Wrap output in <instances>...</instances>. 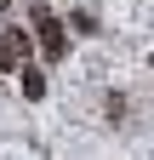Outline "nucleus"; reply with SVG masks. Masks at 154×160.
I'll return each instance as SVG.
<instances>
[{
  "mask_svg": "<svg viewBox=\"0 0 154 160\" xmlns=\"http://www.w3.org/2000/svg\"><path fill=\"white\" fill-rule=\"evenodd\" d=\"M17 63H23V57H17V46H12V34H6V40H0V74H12Z\"/></svg>",
  "mask_w": 154,
  "mask_h": 160,
  "instance_id": "obj_3",
  "label": "nucleus"
},
{
  "mask_svg": "<svg viewBox=\"0 0 154 160\" xmlns=\"http://www.w3.org/2000/svg\"><path fill=\"white\" fill-rule=\"evenodd\" d=\"M6 6H12V0H0V12H6Z\"/></svg>",
  "mask_w": 154,
  "mask_h": 160,
  "instance_id": "obj_5",
  "label": "nucleus"
},
{
  "mask_svg": "<svg viewBox=\"0 0 154 160\" xmlns=\"http://www.w3.org/2000/svg\"><path fill=\"white\" fill-rule=\"evenodd\" d=\"M148 69H154V52H148Z\"/></svg>",
  "mask_w": 154,
  "mask_h": 160,
  "instance_id": "obj_6",
  "label": "nucleus"
},
{
  "mask_svg": "<svg viewBox=\"0 0 154 160\" xmlns=\"http://www.w3.org/2000/svg\"><path fill=\"white\" fill-rule=\"evenodd\" d=\"M69 29H74V34H103V29H97V17H91V12H74V17H69Z\"/></svg>",
  "mask_w": 154,
  "mask_h": 160,
  "instance_id": "obj_4",
  "label": "nucleus"
},
{
  "mask_svg": "<svg viewBox=\"0 0 154 160\" xmlns=\"http://www.w3.org/2000/svg\"><path fill=\"white\" fill-rule=\"evenodd\" d=\"M34 29H40V52L51 57V63H63V57H69V34H63V23L40 6V12H34Z\"/></svg>",
  "mask_w": 154,
  "mask_h": 160,
  "instance_id": "obj_1",
  "label": "nucleus"
},
{
  "mask_svg": "<svg viewBox=\"0 0 154 160\" xmlns=\"http://www.w3.org/2000/svg\"><path fill=\"white\" fill-rule=\"evenodd\" d=\"M17 74H23V97H29V103H40V97H46V69H17Z\"/></svg>",
  "mask_w": 154,
  "mask_h": 160,
  "instance_id": "obj_2",
  "label": "nucleus"
}]
</instances>
